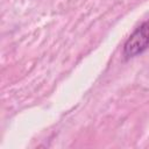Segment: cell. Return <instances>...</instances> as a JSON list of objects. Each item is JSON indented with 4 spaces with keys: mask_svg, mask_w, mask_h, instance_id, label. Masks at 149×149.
Wrapping results in <instances>:
<instances>
[{
    "mask_svg": "<svg viewBox=\"0 0 149 149\" xmlns=\"http://www.w3.org/2000/svg\"><path fill=\"white\" fill-rule=\"evenodd\" d=\"M149 48V20L142 22L126 40L122 55L126 59L143 54Z\"/></svg>",
    "mask_w": 149,
    "mask_h": 149,
    "instance_id": "1",
    "label": "cell"
}]
</instances>
